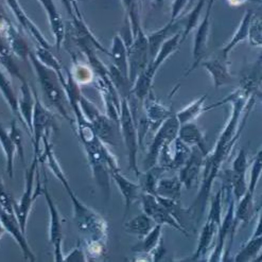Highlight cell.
Segmentation results:
<instances>
[{"label": "cell", "instance_id": "39", "mask_svg": "<svg viewBox=\"0 0 262 262\" xmlns=\"http://www.w3.org/2000/svg\"><path fill=\"white\" fill-rule=\"evenodd\" d=\"M207 0H199V3L194 6V8L187 14V16L182 20L183 23V31H182V42L186 39V37L190 34L196 28L201 14L205 7Z\"/></svg>", "mask_w": 262, "mask_h": 262}, {"label": "cell", "instance_id": "26", "mask_svg": "<svg viewBox=\"0 0 262 262\" xmlns=\"http://www.w3.org/2000/svg\"><path fill=\"white\" fill-rule=\"evenodd\" d=\"M178 138H180L186 144L190 145V147H200L201 149H206V142L205 136L202 132V129L199 127L198 124L194 122H187L180 124Z\"/></svg>", "mask_w": 262, "mask_h": 262}, {"label": "cell", "instance_id": "32", "mask_svg": "<svg viewBox=\"0 0 262 262\" xmlns=\"http://www.w3.org/2000/svg\"><path fill=\"white\" fill-rule=\"evenodd\" d=\"M0 145H2L6 156L7 174L12 179L14 174V158H15L16 148L10 136L9 130L2 123H0Z\"/></svg>", "mask_w": 262, "mask_h": 262}, {"label": "cell", "instance_id": "7", "mask_svg": "<svg viewBox=\"0 0 262 262\" xmlns=\"http://www.w3.org/2000/svg\"><path fill=\"white\" fill-rule=\"evenodd\" d=\"M127 48V62H128V81L133 85L136 78L148 66L150 62L149 42L147 34L142 29L133 37L132 42Z\"/></svg>", "mask_w": 262, "mask_h": 262}, {"label": "cell", "instance_id": "17", "mask_svg": "<svg viewBox=\"0 0 262 262\" xmlns=\"http://www.w3.org/2000/svg\"><path fill=\"white\" fill-rule=\"evenodd\" d=\"M202 66L210 75L215 89L230 84L232 80H234L229 70V57L223 56L220 52L215 53L210 59L204 61L202 63Z\"/></svg>", "mask_w": 262, "mask_h": 262}, {"label": "cell", "instance_id": "15", "mask_svg": "<svg viewBox=\"0 0 262 262\" xmlns=\"http://www.w3.org/2000/svg\"><path fill=\"white\" fill-rule=\"evenodd\" d=\"M207 153V150L201 149L196 145L191 147V154L188 157L186 163L180 168L179 173V179L185 188L191 189L194 186L200 174L202 173L204 159H205Z\"/></svg>", "mask_w": 262, "mask_h": 262}, {"label": "cell", "instance_id": "43", "mask_svg": "<svg viewBox=\"0 0 262 262\" xmlns=\"http://www.w3.org/2000/svg\"><path fill=\"white\" fill-rule=\"evenodd\" d=\"M14 203H15V200H14L7 191L4 182L0 179V207L8 212L15 213V210H14Z\"/></svg>", "mask_w": 262, "mask_h": 262}, {"label": "cell", "instance_id": "41", "mask_svg": "<svg viewBox=\"0 0 262 262\" xmlns=\"http://www.w3.org/2000/svg\"><path fill=\"white\" fill-rule=\"evenodd\" d=\"M261 170H262V151L259 150L251 166V176H250V182L247 184V191L255 193L257 184L261 177Z\"/></svg>", "mask_w": 262, "mask_h": 262}, {"label": "cell", "instance_id": "2", "mask_svg": "<svg viewBox=\"0 0 262 262\" xmlns=\"http://www.w3.org/2000/svg\"><path fill=\"white\" fill-rule=\"evenodd\" d=\"M56 179L62 183L72 202L75 221L79 231L87 238V241L105 244L107 239L108 225L103 219V216H101L94 209L86 206L84 203L78 199L76 193L72 191L64 172L59 174Z\"/></svg>", "mask_w": 262, "mask_h": 262}, {"label": "cell", "instance_id": "51", "mask_svg": "<svg viewBox=\"0 0 262 262\" xmlns=\"http://www.w3.org/2000/svg\"><path fill=\"white\" fill-rule=\"evenodd\" d=\"M77 2H86V0H77Z\"/></svg>", "mask_w": 262, "mask_h": 262}, {"label": "cell", "instance_id": "9", "mask_svg": "<svg viewBox=\"0 0 262 262\" xmlns=\"http://www.w3.org/2000/svg\"><path fill=\"white\" fill-rule=\"evenodd\" d=\"M57 128H59V126H57L52 112L49 111L45 105H42L40 99L35 92V106L33 113L31 137H33L34 154L37 155L38 158L41 152V141L43 137L49 136L52 129L56 130Z\"/></svg>", "mask_w": 262, "mask_h": 262}, {"label": "cell", "instance_id": "47", "mask_svg": "<svg viewBox=\"0 0 262 262\" xmlns=\"http://www.w3.org/2000/svg\"><path fill=\"white\" fill-rule=\"evenodd\" d=\"M64 8L66 9L68 15H70L71 19L75 17V10H74V5H72V3L70 2V0H61Z\"/></svg>", "mask_w": 262, "mask_h": 262}, {"label": "cell", "instance_id": "37", "mask_svg": "<svg viewBox=\"0 0 262 262\" xmlns=\"http://www.w3.org/2000/svg\"><path fill=\"white\" fill-rule=\"evenodd\" d=\"M122 6L126 13V20L130 26L133 37L142 29L141 27V0H121Z\"/></svg>", "mask_w": 262, "mask_h": 262}, {"label": "cell", "instance_id": "24", "mask_svg": "<svg viewBox=\"0 0 262 262\" xmlns=\"http://www.w3.org/2000/svg\"><path fill=\"white\" fill-rule=\"evenodd\" d=\"M162 242H163V226L156 224L147 235L138 239L137 244L132 246V251L135 253L151 255Z\"/></svg>", "mask_w": 262, "mask_h": 262}, {"label": "cell", "instance_id": "28", "mask_svg": "<svg viewBox=\"0 0 262 262\" xmlns=\"http://www.w3.org/2000/svg\"><path fill=\"white\" fill-rule=\"evenodd\" d=\"M254 15L253 11H246L244 13V15L237 28L236 32L232 35L231 39L226 43V45L219 51L223 56L225 57H229L230 52L236 48V46H238L239 43H241L242 41L247 39V33H249V27H250V23L251 19Z\"/></svg>", "mask_w": 262, "mask_h": 262}, {"label": "cell", "instance_id": "40", "mask_svg": "<svg viewBox=\"0 0 262 262\" xmlns=\"http://www.w3.org/2000/svg\"><path fill=\"white\" fill-rule=\"evenodd\" d=\"M247 40H249L250 45L253 47L261 48L262 46V21L260 17L255 16V14L250 23Z\"/></svg>", "mask_w": 262, "mask_h": 262}, {"label": "cell", "instance_id": "31", "mask_svg": "<svg viewBox=\"0 0 262 262\" xmlns=\"http://www.w3.org/2000/svg\"><path fill=\"white\" fill-rule=\"evenodd\" d=\"M155 222L144 212L134 216L133 219L128 220L123 224L124 230L127 234L137 236L138 239L144 237L148 232L155 226Z\"/></svg>", "mask_w": 262, "mask_h": 262}, {"label": "cell", "instance_id": "29", "mask_svg": "<svg viewBox=\"0 0 262 262\" xmlns=\"http://www.w3.org/2000/svg\"><path fill=\"white\" fill-rule=\"evenodd\" d=\"M182 188L183 185L179 179V176H174L169 179L162 178L157 184L155 195L181 202Z\"/></svg>", "mask_w": 262, "mask_h": 262}, {"label": "cell", "instance_id": "44", "mask_svg": "<svg viewBox=\"0 0 262 262\" xmlns=\"http://www.w3.org/2000/svg\"><path fill=\"white\" fill-rule=\"evenodd\" d=\"M249 168V161H247V153L245 149H240L236 158L232 162L231 170L234 172H247Z\"/></svg>", "mask_w": 262, "mask_h": 262}, {"label": "cell", "instance_id": "48", "mask_svg": "<svg viewBox=\"0 0 262 262\" xmlns=\"http://www.w3.org/2000/svg\"><path fill=\"white\" fill-rule=\"evenodd\" d=\"M6 229H5V227H4V225H3V223H2V221H0V239H2V237L6 234Z\"/></svg>", "mask_w": 262, "mask_h": 262}, {"label": "cell", "instance_id": "33", "mask_svg": "<svg viewBox=\"0 0 262 262\" xmlns=\"http://www.w3.org/2000/svg\"><path fill=\"white\" fill-rule=\"evenodd\" d=\"M206 99H207V95H203L196 100L192 101L191 103L187 105L185 108L176 113V116L180 124L187 123V122H193L202 113L205 112Z\"/></svg>", "mask_w": 262, "mask_h": 262}, {"label": "cell", "instance_id": "18", "mask_svg": "<svg viewBox=\"0 0 262 262\" xmlns=\"http://www.w3.org/2000/svg\"><path fill=\"white\" fill-rule=\"evenodd\" d=\"M20 96L18 98V110L20 122L28 129L29 134L32 136V120L35 106V92L28 84L26 79L20 81Z\"/></svg>", "mask_w": 262, "mask_h": 262}, {"label": "cell", "instance_id": "35", "mask_svg": "<svg viewBox=\"0 0 262 262\" xmlns=\"http://www.w3.org/2000/svg\"><path fill=\"white\" fill-rule=\"evenodd\" d=\"M254 195L250 191L245 192V194L239 200L238 205H235V221L239 223H249L254 215Z\"/></svg>", "mask_w": 262, "mask_h": 262}, {"label": "cell", "instance_id": "21", "mask_svg": "<svg viewBox=\"0 0 262 262\" xmlns=\"http://www.w3.org/2000/svg\"><path fill=\"white\" fill-rule=\"evenodd\" d=\"M142 104L144 115L149 122V126L153 130H156L172 115L171 111L167 106H165L162 102H159L153 96L152 92L149 94L147 99L143 101Z\"/></svg>", "mask_w": 262, "mask_h": 262}, {"label": "cell", "instance_id": "34", "mask_svg": "<svg viewBox=\"0 0 262 262\" xmlns=\"http://www.w3.org/2000/svg\"><path fill=\"white\" fill-rule=\"evenodd\" d=\"M262 247V235H252L249 241L241 247V250L236 254L234 261L247 262L256 260L257 256L261 252Z\"/></svg>", "mask_w": 262, "mask_h": 262}, {"label": "cell", "instance_id": "10", "mask_svg": "<svg viewBox=\"0 0 262 262\" xmlns=\"http://www.w3.org/2000/svg\"><path fill=\"white\" fill-rule=\"evenodd\" d=\"M227 210L221 220V224L219 226V230H217L215 242H214V249L210 257L208 258V261L210 262H219L223 259V253L225 251V246L227 242V238L230 237L232 240L235 236L236 228L238 224L235 221V205L236 201L232 196V194L228 195L227 198Z\"/></svg>", "mask_w": 262, "mask_h": 262}, {"label": "cell", "instance_id": "22", "mask_svg": "<svg viewBox=\"0 0 262 262\" xmlns=\"http://www.w3.org/2000/svg\"><path fill=\"white\" fill-rule=\"evenodd\" d=\"M111 177L113 178L115 184L117 185L119 191L121 192L123 200H124V208H125V214H127L130 206L137 201L140 200V196L142 194V190L139 186V184L130 182L127 180L123 174L119 171H112Z\"/></svg>", "mask_w": 262, "mask_h": 262}, {"label": "cell", "instance_id": "3", "mask_svg": "<svg viewBox=\"0 0 262 262\" xmlns=\"http://www.w3.org/2000/svg\"><path fill=\"white\" fill-rule=\"evenodd\" d=\"M29 61L32 64L47 103L70 122L71 125H74L75 119H72L69 115L67 108V104L69 105V103L59 77L52 69L43 65L35 56L34 52L29 54Z\"/></svg>", "mask_w": 262, "mask_h": 262}, {"label": "cell", "instance_id": "45", "mask_svg": "<svg viewBox=\"0 0 262 262\" xmlns=\"http://www.w3.org/2000/svg\"><path fill=\"white\" fill-rule=\"evenodd\" d=\"M188 0H174L171 7V18L169 21L174 23L176 20L180 19V16L182 15L183 11L187 7Z\"/></svg>", "mask_w": 262, "mask_h": 262}, {"label": "cell", "instance_id": "13", "mask_svg": "<svg viewBox=\"0 0 262 262\" xmlns=\"http://www.w3.org/2000/svg\"><path fill=\"white\" fill-rule=\"evenodd\" d=\"M214 0H207L206 2V12L205 16L202 21L195 28V35L193 38V47H192V65L187 71L186 75H190L191 72L202 63L204 55L207 51L209 31H210V14L213 7Z\"/></svg>", "mask_w": 262, "mask_h": 262}, {"label": "cell", "instance_id": "30", "mask_svg": "<svg viewBox=\"0 0 262 262\" xmlns=\"http://www.w3.org/2000/svg\"><path fill=\"white\" fill-rule=\"evenodd\" d=\"M166 171H168L166 168L156 165L150 169H147L145 172H140L137 179L139 180V186L142 192L155 195L157 184Z\"/></svg>", "mask_w": 262, "mask_h": 262}, {"label": "cell", "instance_id": "50", "mask_svg": "<svg viewBox=\"0 0 262 262\" xmlns=\"http://www.w3.org/2000/svg\"><path fill=\"white\" fill-rule=\"evenodd\" d=\"M70 2L72 3V5H74V4H76V3H77V0H70Z\"/></svg>", "mask_w": 262, "mask_h": 262}, {"label": "cell", "instance_id": "46", "mask_svg": "<svg viewBox=\"0 0 262 262\" xmlns=\"http://www.w3.org/2000/svg\"><path fill=\"white\" fill-rule=\"evenodd\" d=\"M64 261L68 262H83L86 261V256L82 250V247L80 245H78L76 249L72 250L67 256H64Z\"/></svg>", "mask_w": 262, "mask_h": 262}, {"label": "cell", "instance_id": "36", "mask_svg": "<svg viewBox=\"0 0 262 262\" xmlns=\"http://www.w3.org/2000/svg\"><path fill=\"white\" fill-rule=\"evenodd\" d=\"M0 93H2L4 99L6 100L13 114L16 115L20 121L18 110V97L13 89L11 80L5 75V72L2 69H0Z\"/></svg>", "mask_w": 262, "mask_h": 262}, {"label": "cell", "instance_id": "12", "mask_svg": "<svg viewBox=\"0 0 262 262\" xmlns=\"http://www.w3.org/2000/svg\"><path fill=\"white\" fill-rule=\"evenodd\" d=\"M140 204L142 211L148 214L151 219L155 222V224L167 225L176 230L182 232L185 236H189L188 232L178 223V221L170 214V212L164 207L163 204L158 201L157 196L154 194L142 192L140 196Z\"/></svg>", "mask_w": 262, "mask_h": 262}, {"label": "cell", "instance_id": "5", "mask_svg": "<svg viewBox=\"0 0 262 262\" xmlns=\"http://www.w3.org/2000/svg\"><path fill=\"white\" fill-rule=\"evenodd\" d=\"M222 199L223 193L220 189L211 199L207 220L200 232L196 250L190 258L186 259L187 261H198L201 258L205 257L210 251L212 244L215 242L217 230H219L222 220Z\"/></svg>", "mask_w": 262, "mask_h": 262}, {"label": "cell", "instance_id": "20", "mask_svg": "<svg viewBox=\"0 0 262 262\" xmlns=\"http://www.w3.org/2000/svg\"><path fill=\"white\" fill-rule=\"evenodd\" d=\"M37 2L40 4V6L43 8L47 14L51 32L54 36L56 49L60 50L66 37V29L61 14L59 10H57L53 0H37Z\"/></svg>", "mask_w": 262, "mask_h": 262}, {"label": "cell", "instance_id": "14", "mask_svg": "<svg viewBox=\"0 0 262 262\" xmlns=\"http://www.w3.org/2000/svg\"><path fill=\"white\" fill-rule=\"evenodd\" d=\"M191 154V147L183 142L180 138L168 142L162 149L158 156L157 165L167 170L180 169Z\"/></svg>", "mask_w": 262, "mask_h": 262}, {"label": "cell", "instance_id": "4", "mask_svg": "<svg viewBox=\"0 0 262 262\" xmlns=\"http://www.w3.org/2000/svg\"><path fill=\"white\" fill-rule=\"evenodd\" d=\"M39 158L37 155H33L32 163L26 170L25 174V189L19 202L14 203V210H15L17 220L24 232H26L27 222L29 214L32 209L33 204L38 195L42 192V185L40 182L39 171H38Z\"/></svg>", "mask_w": 262, "mask_h": 262}, {"label": "cell", "instance_id": "23", "mask_svg": "<svg viewBox=\"0 0 262 262\" xmlns=\"http://www.w3.org/2000/svg\"><path fill=\"white\" fill-rule=\"evenodd\" d=\"M180 19L176 20L174 23L169 21L167 25H165L159 30L152 32L150 34H147L148 42H149V53H150V61L154 59L159 47L162 46V43L169 38L170 36L177 34L180 32Z\"/></svg>", "mask_w": 262, "mask_h": 262}, {"label": "cell", "instance_id": "27", "mask_svg": "<svg viewBox=\"0 0 262 262\" xmlns=\"http://www.w3.org/2000/svg\"><path fill=\"white\" fill-rule=\"evenodd\" d=\"M113 59V65L117 68L123 76L128 79V62L127 48L120 35H115L113 38L112 49L108 54Z\"/></svg>", "mask_w": 262, "mask_h": 262}, {"label": "cell", "instance_id": "49", "mask_svg": "<svg viewBox=\"0 0 262 262\" xmlns=\"http://www.w3.org/2000/svg\"><path fill=\"white\" fill-rule=\"evenodd\" d=\"M0 14H6L5 13V11L3 10V8H2V5H0Z\"/></svg>", "mask_w": 262, "mask_h": 262}, {"label": "cell", "instance_id": "25", "mask_svg": "<svg viewBox=\"0 0 262 262\" xmlns=\"http://www.w3.org/2000/svg\"><path fill=\"white\" fill-rule=\"evenodd\" d=\"M181 37H182V32L174 34V35L170 36L169 38H167L162 43V46L159 47L156 55L154 56V59L149 62V65L156 72L158 71L159 67H161L169 59V57L179 49L180 45L182 43Z\"/></svg>", "mask_w": 262, "mask_h": 262}, {"label": "cell", "instance_id": "6", "mask_svg": "<svg viewBox=\"0 0 262 262\" xmlns=\"http://www.w3.org/2000/svg\"><path fill=\"white\" fill-rule=\"evenodd\" d=\"M119 132L125 145L127 153L128 169L132 170L135 176L138 178L140 170L137 164V153H138V133L136 122L133 117L132 111H130L128 101L126 98L120 99V115H119Z\"/></svg>", "mask_w": 262, "mask_h": 262}, {"label": "cell", "instance_id": "38", "mask_svg": "<svg viewBox=\"0 0 262 262\" xmlns=\"http://www.w3.org/2000/svg\"><path fill=\"white\" fill-rule=\"evenodd\" d=\"M34 54L43 65H46L47 67H49L55 72L63 85L66 81V72H64L63 67L59 62V60H57L56 57L50 52V49L43 48L42 46L37 45Z\"/></svg>", "mask_w": 262, "mask_h": 262}, {"label": "cell", "instance_id": "16", "mask_svg": "<svg viewBox=\"0 0 262 262\" xmlns=\"http://www.w3.org/2000/svg\"><path fill=\"white\" fill-rule=\"evenodd\" d=\"M0 221H2L5 229L7 232L13 237V239L16 241L18 246L20 247V251L26 260L34 262L36 260L35 254L32 252L30 245H29L25 232L23 231L19 222L17 220L16 213L8 212L0 207Z\"/></svg>", "mask_w": 262, "mask_h": 262}, {"label": "cell", "instance_id": "1", "mask_svg": "<svg viewBox=\"0 0 262 262\" xmlns=\"http://www.w3.org/2000/svg\"><path fill=\"white\" fill-rule=\"evenodd\" d=\"M256 100V96H251L239 87L238 90L229 94L222 101L216 102L215 104L205 106V112H207L224 103H230L231 113L222 133L215 142L214 149L211 152H208L205 159H204L199 192L192 205L188 208L190 211L191 219L196 224L201 221L203 213L206 209L213 181L219 176L223 163L240 138L247 122V118H249L253 107L255 106Z\"/></svg>", "mask_w": 262, "mask_h": 262}, {"label": "cell", "instance_id": "19", "mask_svg": "<svg viewBox=\"0 0 262 262\" xmlns=\"http://www.w3.org/2000/svg\"><path fill=\"white\" fill-rule=\"evenodd\" d=\"M6 3L9 7V9L11 10V12L13 13L14 17L17 19L18 24L25 29L26 32H28L29 35H30L33 39L36 40L37 45L42 46L43 48L50 49L51 45L49 43V41L40 32V30L37 28V26L30 18H29V16L26 14L25 10L20 6L18 0H6Z\"/></svg>", "mask_w": 262, "mask_h": 262}, {"label": "cell", "instance_id": "11", "mask_svg": "<svg viewBox=\"0 0 262 262\" xmlns=\"http://www.w3.org/2000/svg\"><path fill=\"white\" fill-rule=\"evenodd\" d=\"M41 194L45 198L49 211V240L53 247V256L55 262H63L64 255L62 251L63 243V224L59 209L55 206L53 199L48 190L47 184L45 182L42 186Z\"/></svg>", "mask_w": 262, "mask_h": 262}, {"label": "cell", "instance_id": "8", "mask_svg": "<svg viewBox=\"0 0 262 262\" xmlns=\"http://www.w3.org/2000/svg\"><path fill=\"white\" fill-rule=\"evenodd\" d=\"M180 128V122L177 118L176 114H172L168 117L156 130L153 141L150 145L147 157L144 159V167L145 169H150L157 165L158 156L161 153L164 145L168 142L172 141L178 137Z\"/></svg>", "mask_w": 262, "mask_h": 262}, {"label": "cell", "instance_id": "42", "mask_svg": "<svg viewBox=\"0 0 262 262\" xmlns=\"http://www.w3.org/2000/svg\"><path fill=\"white\" fill-rule=\"evenodd\" d=\"M9 133H10V136H11L14 144H15L16 153H18L19 158L24 163L25 162V153H24V145H23V134H21V130L17 126L16 120H13L11 122Z\"/></svg>", "mask_w": 262, "mask_h": 262}]
</instances>
